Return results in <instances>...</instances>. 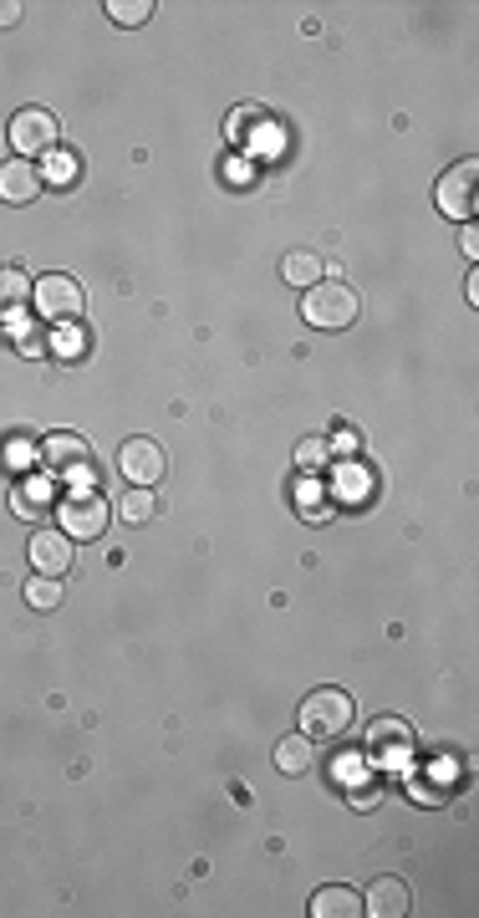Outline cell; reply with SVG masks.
<instances>
[{
  "label": "cell",
  "mask_w": 479,
  "mask_h": 918,
  "mask_svg": "<svg viewBox=\"0 0 479 918\" xmlns=\"http://www.w3.org/2000/svg\"><path fill=\"white\" fill-rule=\"evenodd\" d=\"M352 720H358V704H352V694H342V688H316V694H306V704H301V735H312V740L348 735Z\"/></svg>",
  "instance_id": "obj_1"
},
{
  "label": "cell",
  "mask_w": 479,
  "mask_h": 918,
  "mask_svg": "<svg viewBox=\"0 0 479 918\" xmlns=\"http://www.w3.org/2000/svg\"><path fill=\"white\" fill-rule=\"evenodd\" d=\"M301 316L312 326H322V332H336V326L358 322V296H352V286H342V281H316V286H306V296H301Z\"/></svg>",
  "instance_id": "obj_2"
},
{
  "label": "cell",
  "mask_w": 479,
  "mask_h": 918,
  "mask_svg": "<svg viewBox=\"0 0 479 918\" xmlns=\"http://www.w3.org/2000/svg\"><path fill=\"white\" fill-rule=\"evenodd\" d=\"M82 281L67 276V271H51L31 286V306L41 312V322H72V316H82Z\"/></svg>",
  "instance_id": "obj_3"
},
{
  "label": "cell",
  "mask_w": 479,
  "mask_h": 918,
  "mask_svg": "<svg viewBox=\"0 0 479 918\" xmlns=\"http://www.w3.org/2000/svg\"><path fill=\"white\" fill-rule=\"evenodd\" d=\"M113 520V506L97 490H72V496L61 500V531L72 536V541H97V536L108 531Z\"/></svg>",
  "instance_id": "obj_4"
},
{
  "label": "cell",
  "mask_w": 479,
  "mask_h": 918,
  "mask_svg": "<svg viewBox=\"0 0 479 918\" xmlns=\"http://www.w3.org/2000/svg\"><path fill=\"white\" fill-rule=\"evenodd\" d=\"M118 470H123V480L154 490V485L164 480V470H168V455H164V445H158V439H144V434H138V439H123Z\"/></svg>",
  "instance_id": "obj_5"
},
{
  "label": "cell",
  "mask_w": 479,
  "mask_h": 918,
  "mask_svg": "<svg viewBox=\"0 0 479 918\" xmlns=\"http://www.w3.org/2000/svg\"><path fill=\"white\" fill-rule=\"evenodd\" d=\"M475 184H479V164H475V158L454 164V169L439 179V189H433V205H439V215L465 219V225H469V215H475Z\"/></svg>",
  "instance_id": "obj_6"
},
{
  "label": "cell",
  "mask_w": 479,
  "mask_h": 918,
  "mask_svg": "<svg viewBox=\"0 0 479 918\" xmlns=\"http://www.w3.org/2000/svg\"><path fill=\"white\" fill-rule=\"evenodd\" d=\"M57 138H61V128H57V118H51L47 108H21L11 118V144H16V154H21V158L51 154V148H57Z\"/></svg>",
  "instance_id": "obj_7"
},
{
  "label": "cell",
  "mask_w": 479,
  "mask_h": 918,
  "mask_svg": "<svg viewBox=\"0 0 479 918\" xmlns=\"http://www.w3.org/2000/svg\"><path fill=\"white\" fill-rule=\"evenodd\" d=\"M26 556H31L37 577H67V572H72V536L41 526V531L31 536V546H26Z\"/></svg>",
  "instance_id": "obj_8"
},
{
  "label": "cell",
  "mask_w": 479,
  "mask_h": 918,
  "mask_svg": "<svg viewBox=\"0 0 479 918\" xmlns=\"http://www.w3.org/2000/svg\"><path fill=\"white\" fill-rule=\"evenodd\" d=\"M362 914L372 918H403L413 914V893H408V882L403 878H378L368 888V898H362Z\"/></svg>",
  "instance_id": "obj_9"
},
{
  "label": "cell",
  "mask_w": 479,
  "mask_h": 918,
  "mask_svg": "<svg viewBox=\"0 0 479 918\" xmlns=\"http://www.w3.org/2000/svg\"><path fill=\"white\" fill-rule=\"evenodd\" d=\"M41 194V169L31 158H11V164H0V199L6 205H31Z\"/></svg>",
  "instance_id": "obj_10"
},
{
  "label": "cell",
  "mask_w": 479,
  "mask_h": 918,
  "mask_svg": "<svg viewBox=\"0 0 479 918\" xmlns=\"http://www.w3.org/2000/svg\"><path fill=\"white\" fill-rule=\"evenodd\" d=\"M87 459H92V449H87L82 434H67V429H57V434L41 439V465H47V470H57V475L77 470V465H87Z\"/></svg>",
  "instance_id": "obj_11"
},
{
  "label": "cell",
  "mask_w": 479,
  "mask_h": 918,
  "mask_svg": "<svg viewBox=\"0 0 479 918\" xmlns=\"http://www.w3.org/2000/svg\"><path fill=\"white\" fill-rule=\"evenodd\" d=\"M368 750L372 755H398V750H413V725L393 720V714H378L368 725Z\"/></svg>",
  "instance_id": "obj_12"
},
{
  "label": "cell",
  "mask_w": 479,
  "mask_h": 918,
  "mask_svg": "<svg viewBox=\"0 0 479 918\" xmlns=\"http://www.w3.org/2000/svg\"><path fill=\"white\" fill-rule=\"evenodd\" d=\"M312 918H362V893H358V888L332 882V888L312 893Z\"/></svg>",
  "instance_id": "obj_13"
},
{
  "label": "cell",
  "mask_w": 479,
  "mask_h": 918,
  "mask_svg": "<svg viewBox=\"0 0 479 918\" xmlns=\"http://www.w3.org/2000/svg\"><path fill=\"white\" fill-rule=\"evenodd\" d=\"M31 306V276L21 266L0 271V322H16V316Z\"/></svg>",
  "instance_id": "obj_14"
},
{
  "label": "cell",
  "mask_w": 479,
  "mask_h": 918,
  "mask_svg": "<svg viewBox=\"0 0 479 918\" xmlns=\"http://www.w3.org/2000/svg\"><path fill=\"white\" fill-rule=\"evenodd\" d=\"M322 271H326V261L316 251H291L286 261H281V276H286L291 286H301V291L316 286V281H322Z\"/></svg>",
  "instance_id": "obj_15"
},
{
  "label": "cell",
  "mask_w": 479,
  "mask_h": 918,
  "mask_svg": "<svg viewBox=\"0 0 479 918\" xmlns=\"http://www.w3.org/2000/svg\"><path fill=\"white\" fill-rule=\"evenodd\" d=\"M312 735H286L276 745V771H286V775H306L312 771Z\"/></svg>",
  "instance_id": "obj_16"
},
{
  "label": "cell",
  "mask_w": 479,
  "mask_h": 918,
  "mask_svg": "<svg viewBox=\"0 0 479 918\" xmlns=\"http://www.w3.org/2000/svg\"><path fill=\"white\" fill-rule=\"evenodd\" d=\"M118 516L128 520V526H148V520L158 516V500H154V490H144V485H133L128 496H123Z\"/></svg>",
  "instance_id": "obj_17"
},
{
  "label": "cell",
  "mask_w": 479,
  "mask_h": 918,
  "mask_svg": "<svg viewBox=\"0 0 479 918\" xmlns=\"http://www.w3.org/2000/svg\"><path fill=\"white\" fill-rule=\"evenodd\" d=\"M296 465L306 475L326 470V465H332V445H326V434H306V439H301V445H296Z\"/></svg>",
  "instance_id": "obj_18"
},
{
  "label": "cell",
  "mask_w": 479,
  "mask_h": 918,
  "mask_svg": "<svg viewBox=\"0 0 479 918\" xmlns=\"http://www.w3.org/2000/svg\"><path fill=\"white\" fill-rule=\"evenodd\" d=\"M102 11H108V21H118V26H144L148 16H154V0H108Z\"/></svg>",
  "instance_id": "obj_19"
},
{
  "label": "cell",
  "mask_w": 479,
  "mask_h": 918,
  "mask_svg": "<svg viewBox=\"0 0 479 918\" xmlns=\"http://www.w3.org/2000/svg\"><path fill=\"white\" fill-rule=\"evenodd\" d=\"M26 603L37 607V613H51L61 603V582L57 577H31L26 582Z\"/></svg>",
  "instance_id": "obj_20"
},
{
  "label": "cell",
  "mask_w": 479,
  "mask_h": 918,
  "mask_svg": "<svg viewBox=\"0 0 479 918\" xmlns=\"http://www.w3.org/2000/svg\"><path fill=\"white\" fill-rule=\"evenodd\" d=\"M251 128H271V118H265L261 108H235V113H229V123H225L229 144H240V138H251Z\"/></svg>",
  "instance_id": "obj_21"
},
{
  "label": "cell",
  "mask_w": 479,
  "mask_h": 918,
  "mask_svg": "<svg viewBox=\"0 0 479 918\" xmlns=\"http://www.w3.org/2000/svg\"><path fill=\"white\" fill-rule=\"evenodd\" d=\"M296 496H301V516H306V520H326V516H332V506H322V485H316L312 480V475H306V480H301V490H296Z\"/></svg>",
  "instance_id": "obj_22"
},
{
  "label": "cell",
  "mask_w": 479,
  "mask_h": 918,
  "mask_svg": "<svg viewBox=\"0 0 479 918\" xmlns=\"http://www.w3.org/2000/svg\"><path fill=\"white\" fill-rule=\"evenodd\" d=\"M16 352H21V358H47L51 338L41 332V326H16Z\"/></svg>",
  "instance_id": "obj_23"
},
{
  "label": "cell",
  "mask_w": 479,
  "mask_h": 918,
  "mask_svg": "<svg viewBox=\"0 0 479 918\" xmlns=\"http://www.w3.org/2000/svg\"><path fill=\"white\" fill-rule=\"evenodd\" d=\"M51 348H57L61 358H77V352H87V332L82 326H72V322H61L57 332H51Z\"/></svg>",
  "instance_id": "obj_24"
},
{
  "label": "cell",
  "mask_w": 479,
  "mask_h": 918,
  "mask_svg": "<svg viewBox=\"0 0 479 918\" xmlns=\"http://www.w3.org/2000/svg\"><path fill=\"white\" fill-rule=\"evenodd\" d=\"M41 506H47V480L21 485V490H16V516H37Z\"/></svg>",
  "instance_id": "obj_25"
},
{
  "label": "cell",
  "mask_w": 479,
  "mask_h": 918,
  "mask_svg": "<svg viewBox=\"0 0 479 918\" xmlns=\"http://www.w3.org/2000/svg\"><path fill=\"white\" fill-rule=\"evenodd\" d=\"M352 807H358V811H372V807H378V801H383V791H378V785H372V781H358V785H352Z\"/></svg>",
  "instance_id": "obj_26"
},
{
  "label": "cell",
  "mask_w": 479,
  "mask_h": 918,
  "mask_svg": "<svg viewBox=\"0 0 479 918\" xmlns=\"http://www.w3.org/2000/svg\"><path fill=\"white\" fill-rule=\"evenodd\" d=\"M72 174H77V158L57 154L51 158V169H47V184H72Z\"/></svg>",
  "instance_id": "obj_27"
},
{
  "label": "cell",
  "mask_w": 479,
  "mask_h": 918,
  "mask_svg": "<svg viewBox=\"0 0 479 918\" xmlns=\"http://www.w3.org/2000/svg\"><path fill=\"white\" fill-rule=\"evenodd\" d=\"M332 445V459L336 455H358V429H336V439H326Z\"/></svg>",
  "instance_id": "obj_28"
},
{
  "label": "cell",
  "mask_w": 479,
  "mask_h": 918,
  "mask_svg": "<svg viewBox=\"0 0 479 918\" xmlns=\"http://www.w3.org/2000/svg\"><path fill=\"white\" fill-rule=\"evenodd\" d=\"M225 179L235 184V189H240V184H255V164H251V158H245V164H240V158H229V174H225Z\"/></svg>",
  "instance_id": "obj_29"
},
{
  "label": "cell",
  "mask_w": 479,
  "mask_h": 918,
  "mask_svg": "<svg viewBox=\"0 0 479 918\" xmlns=\"http://www.w3.org/2000/svg\"><path fill=\"white\" fill-rule=\"evenodd\" d=\"M21 21V0H0V26H16Z\"/></svg>",
  "instance_id": "obj_30"
},
{
  "label": "cell",
  "mask_w": 479,
  "mask_h": 918,
  "mask_svg": "<svg viewBox=\"0 0 479 918\" xmlns=\"http://www.w3.org/2000/svg\"><path fill=\"white\" fill-rule=\"evenodd\" d=\"M459 245H465V255H479V230L465 225V235H459Z\"/></svg>",
  "instance_id": "obj_31"
}]
</instances>
